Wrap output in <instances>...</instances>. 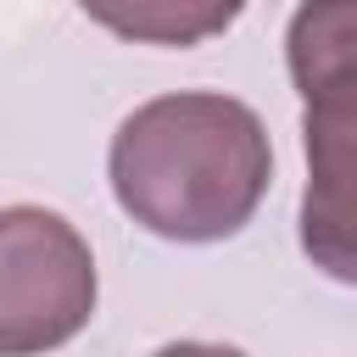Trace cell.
Instances as JSON below:
<instances>
[{
	"label": "cell",
	"mask_w": 357,
	"mask_h": 357,
	"mask_svg": "<svg viewBox=\"0 0 357 357\" xmlns=\"http://www.w3.org/2000/svg\"><path fill=\"white\" fill-rule=\"evenodd\" d=\"M284 56L301 100L357 84V0H301L284 33Z\"/></svg>",
	"instance_id": "277c9868"
},
{
	"label": "cell",
	"mask_w": 357,
	"mask_h": 357,
	"mask_svg": "<svg viewBox=\"0 0 357 357\" xmlns=\"http://www.w3.org/2000/svg\"><path fill=\"white\" fill-rule=\"evenodd\" d=\"M78 6H84V17H95L117 39L173 45V50L218 39L245 11V0H78Z\"/></svg>",
	"instance_id": "5b68a950"
},
{
	"label": "cell",
	"mask_w": 357,
	"mask_h": 357,
	"mask_svg": "<svg viewBox=\"0 0 357 357\" xmlns=\"http://www.w3.org/2000/svg\"><path fill=\"white\" fill-rule=\"evenodd\" d=\"M156 357H245V351L240 346H212V340H173Z\"/></svg>",
	"instance_id": "8992f818"
},
{
	"label": "cell",
	"mask_w": 357,
	"mask_h": 357,
	"mask_svg": "<svg viewBox=\"0 0 357 357\" xmlns=\"http://www.w3.org/2000/svg\"><path fill=\"white\" fill-rule=\"evenodd\" d=\"M106 173L117 206L139 229L178 245H212L257 218L273 184V145L245 100L178 89L117 123Z\"/></svg>",
	"instance_id": "6da1fadb"
},
{
	"label": "cell",
	"mask_w": 357,
	"mask_h": 357,
	"mask_svg": "<svg viewBox=\"0 0 357 357\" xmlns=\"http://www.w3.org/2000/svg\"><path fill=\"white\" fill-rule=\"evenodd\" d=\"M89 240L50 206H0V357L67 346L95 312Z\"/></svg>",
	"instance_id": "7a4b0ae2"
},
{
	"label": "cell",
	"mask_w": 357,
	"mask_h": 357,
	"mask_svg": "<svg viewBox=\"0 0 357 357\" xmlns=\"http://www.w3.org/2000/svg\"><path fill=\"white\" fill-rule=\"evenodd\" d=\"M351 167H357V84L307 100V201L301 245L335 279H357L351 251Z\"/></svg>",
	"instance_id": "3957f363"
}]
</instances>
